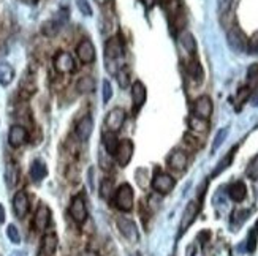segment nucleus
<instances>
[{"label": "nucleus", "mask_w": 258, "mask_h": 256, "mask_svg": "<svg viewBox=\"0 0 258 256\" xmlns=\"http://www.w3.org/2000/svg\"><path fill=\"white\" fill-rule=\"evenodd\" d=\"M111 190H113V182H111L109 179H105L102 182V187H100V195H102L103 198H108L111 195Z\"/></svg>", "instance_id": "41"}, {"label": "nucleus", "mask_w": 258, "mask_h": 256, "mask_svg": "<svg viewBox=\"0 0 258 256\" xmlns=\"http://www.w3.org/2000/svg\"><path fill=\"white\" fill-rule=\"evenodd\" d=\"M51 223V210L46 204H40L35 217H33V226L37 231H44Z\"/></svg>", "instance_id": "16"}, {"label": "nucleus", "mask_w": 258, "mask_h": 256, "mask_svg": "<svg viewBox=\"0 0 258 256\" xmlns=\"http://www.w3.org/2000/svg\"><path fill=\"white\" fill-rule=\"evenodd\" d=\"M247 52L252 55H258V32H255L253 35L247 41Z\"/></svg>", "instance_id": "36"}, {"label": "nucleus", "mask_w": 258, "mask_h": 256, "mask_svg": "<svg viewBox=\"0 0 258 256\" xmlns=\"http://www.w3.org/2000/svg\"><path fill=\"white\" fill-rule=\"evenodd\" d=\"M233 4H234V0H219V11H220V15L225 16L227 13H230Z\"/></svg>", "instance_id": "40"}, {"label": "nucleus", "mask_w": 258, "mask_h": 256, "mask_svg": "<svg viewBox=\"0 0 258 256\" xmlns=\"http://www.w3.org/2000/svg\"><path fill=\"white\" fill-rule=\"evenodd\" d=\"M15 77V70L11 68L8 63H2L0 65V84L2 86H8Z\"/></svg>", "instance_id": "29"}, {"label": "nucleus", "mask_w": 258, "mask_h": 256, "mask_svg": "<svg viewBox=\"0 0 258 256\" xmlns=\"http://www.w3.org/2000/svg\"><path fill=\"white\" fill-rule=\"evenodd\" d=\"M250 94H252V89L247 86V87H242V89H239V92H238V97H236V103H238V109H239V106H242L245 102L249 100V97H250Z\"/></svg>", "instance_id": "34"}, {"label": "nucleus", "mask_w": 258, "mask_h": 256, "mask_svg": "<svg viewBox=\"0 0 258 256\" xmlns=\"http://www.w3.org/2000/svg\"><path fill=\"white\" fill-rule=\"evenodd\" d=\"M76 91L80 94H92L95 91V79L92 76H83L76 82Z\"/></svg>", "instance_id": "26"}, {"label": "nucleus", "mask_w": 258, "mask_h": 256, "mask_svg": "<svg viewBox=\"0 0 258 256\" xmlns=\"http://www.w3.org/2000/svg\"><path fill=\"white\" fill-rule=\"evenodd\" d=\"M35 92H37L35 79H33L32 76H26L19 84V97L24 98V100H29Z\"/></svg>", "instance_id": "23"}, {"label": "nucleus", "mask_w": 258, "mask_h": 256, "mask_svg": "<svg viewBox=\"0 0 258 256\" xmlns=\"http://www.w3.org/2000/svg\"><path fill=\"white\" fill-rule=\"evenodd\" d=\"M57 243H59V239L54 232H49V234L44 236L41 240V248H40L41 256H52L55 250H57Z\"/></svg>", "instance_id": "19"}, {"label": "nucleus", "mask_w": 258, "mask_h": 256, "mask_svg": "<svg viewBox=\"0 0 258 256\" xmlns=\"http://www.w3.org/2000/svg\"><path fill=\"white\" fill-rule=\"evenodd\" d=\"M247 176L250 177L252 181H256L258 179V157H255L252 160V163L249 164V168H247Z\"/></svg>", "instance_id": "39"}, {"label": "nucleus", "mask_w": 258, "mask_h": 256, "mask_svg": "<svg viewBox=\"0 0 258 256\" xmlns=\"http://www.w3.org/2000/svg\"><path fill=\"white\" fill-rule=\"evenodd\" d=\"M198 237H200L201 240H203V242H201V243H205V242H206V240H208V239L211 237V232H209V231H205V232H201V234H200Z\"/></svg>", "instance_id": "44"}, {"label": "nucleus", "mask_w": 258, "mask_h": 256, "mask_svg": "<svg viewBox=\"0 0 258 256\" xmlns=\"http://www.w3.org/2000/svg\"><path fill=\"white\" fill-rule=\"evenodd\" d=\"M30 209V203H29V196L26 192H18L13 198V212L18 218H26L27 212Z\"/></svg>", "instance_id": "14"}, {"label": "nucleus", "mask_w": 258, "mask_h": 256, "mask_svg": "<svg viewBox=\"0 0 258 256\" xmlns=\"http://www.w3.org/2000/svg\"><path fill=\"white\" fill-rule=\"evenodd\" d=\"M4 221H5V209L0 204V223H4Z\"/></svg>", "instance_id": "46"}, {"label": "nucleus", "mask_w": 258, "mask_h": 256, "mask_svg": "<svg viewBox=\"0 0 258 256\" xmlns=\"http://www.w3.org/2000/svg\"><path fill=\"white\" fill-rule=\"evenodd\" d=\"M225 135H227V130H222L220 133H219V136H217V139H216V142H214V149H217L220 144H222V139L225 138Z\"/></svg>", "instance_id": "43"}, {"label": "nucleus", "mask_w": 258, "mask_h": 256, "mask_svg": "<svg viewBox=\"0 0 258 256\" xmlns=\"http://www.w3.org/2000/svg\"><path fill=\"white\" fill-rule=\"evenodd\" d=\"M201 201H203V198H200L198 201H190L184 210L182 214V220H181V234H184V232L187 231V228L190 226L195 221V217L198 215L200 209H201Z\"/></svg>", "instance_id": "10"}, {"label": "nucleus", "mask_w": 258, "mask_h": 256, "mask_svg": "<svg viewBox=\"0 0 258 256\" xmlns=\"http://www.w3.org/2000/svg\"><path fill=\"white\" fill-rule=\"evenodd\" d=\"M54 68L62 74L73 73L76 70V63H75L73 55L70 52L59 51L54 57Z\"/></svg>", "instance_id": "4"}, {"label": "nucleus", "mask_w": 258, "mask_h": 256, "mask_svg": "<svg viewBox=\"0 0 258 256\" xmlns=\"http://www.w3.org/2000/svg\"><path fill=\"white\" fill-rule=\"evenodd\" d=\"M76 136L80 138L81 141H87L89 138H91L92 131H94V120L91 116H84L80 122L76 124Z\"/></svg>", "instance_id": "18"}, {"label": "nucleus", "mask_w": 258, "mask_h": 256, "mask_svg": "<svg viewBox=\"0 0 258 256\" xmlns=\"http://www.w3.org/2000/svg\"><path fill=\"white\" fill-rule=\"evenodd\" d=\"M247 82H249V87H258V65L253 63L249 66L247 70Z\"/></svg>", "instance_id": "32"}, {"label": "nucleus", "mask_w": 258, "mask_h": 256, "mask_svg": "<svg viewBox=\"0 0 258 256\" xmlns=\"http://www.w3.org/2000/svg\"><path fill=\"white\" fill-rule=\"evenodd\" d=\"M97 2V5H100V7H105V5H108L111 0H95Z\"/></svg>", "instance_id": "48"}, {"label": "nucleus", "mask_w": 258, "mask_h": 256, "mask_svg": "<svg viewBox=\"0 0 258 256\" xmlns=\"http://www.w3.org/2000/svg\"><path fill=\"white\" fill-rule=\"evenodd\" d=\"M117 226H119V231L122 232V236H124L125 239H128L130 242H138V239H140L138 229H137V225H135L132 220L122 217L117 220Z\"/></svg>", "instance_id": "17"}, {"label": "nucleus", "mask_w": 258, "mask_h": 256, "mask_svg": "<svg viewBox=\"0 0 258 256\" xmlns=\"http://www.w3.org/2000/svg\"><path fill=\"white\" fill-rule=\"evenodd\" d=\"M114 203L117 206V209L124 210V212H130L133 209V203H135V195H133V188L128 184L120 185L116 195H114Z\"/></svg>", "instance_id": "3"}, {"label": "nucleus", "mask_w": 258, "mask_h": 256, "mask_svg": "<svg viewBox=\"0 0 258 256\" xmlns=\"http://www.w3.org/2000/svg\"><path fill=\"white\" fill-rule=\"evenodd\" d=\"M7 236H8V239L13 243H19L21 242V234H19V231H18V228L15 225H8Z\"/></svg>", "instance_id": "37"}, {"label": "nucleus", "mask_w": 258, "mask_h": 256, "mask_svg": "<svg viewBox=\"0 0 258 256\" xmlns=\"http://www.w3.org/2000/svg\"><path fill=\"white\" fill-rule=\"evenodd\" d=\"M212 109H214V106H212V100L211 97L208 95H201L195 100L194 103V114L200 119H205L208 120L211 116H212Z\"/></svg>", "instance_id": "11"}, {"label": "nucleus", "mask_w": 258, "mask_h": 256, "mask_svg": "<svg viewBox=\"0 0 258 256\" xmlns=\"http://www.w3.org/2000/svg\"><path fill=\"white\" fill-rule=\"evenodd\" d=\"M253 105H255V106H258V94H256V97L253 98Z\"/></svg>", "instance_id": "49"}, {"label": "nucleus", "mask_w": 258, "mask_h": 256, "mask_svg": "<svg viewBox=\"0 0 258 256\" xmlns=\"http://www.w3.org/2000/svg\"><path fill=\"white\" fill-rule=\"evenodd\" d=\"M187 73L194 77V81L197 82H203L205 79V71H203V66L198 62V59H190V62L187 63Z\"/></svg>", "instance_id": "25"}, {"label": "nucleus", "mask_w": 258, "mask_h": 256, "mask_svg": "<svg viewBox=\"0 0 258 256\" xmlns=\"http://www.w3.org/2000/svg\"><path fill=\"white\" fill-rule=\"evenodd\" d=\"M76 55H78V59H80L84 65L94 63L95 57H97L94 43L91 40H87V38L81 40L80 43H78V46H76Z\"/></svg>", "instance_id": "9"}, {"label": "nucleus", "mask_w": 258, "mask_h": 256, "mask_svg": "<svg viewBox=\"0 0 258 256\" xmlns=\"http://www.w3.org/2000/svg\"><path fill=\"white\" fill-rule=\"evenodd\" d=\"M76 7L84 16H92V8L89 5L87 0H76Z\"/></svg>", "instance_id": "38"}, {"label": "nucleus", "mask_w": 258, "mask_h": 256, "mask_svg": "<svg viewBox=\"0 0 258 256\" xmlns=\"http://www.w3.org/2000/svg\"><path fill=\"white\" fill-rule=\"evenodd\" d=\"M22 4H26V5H37L38 4V0H21Z\"/></svg>", "instance_id": "47"}, {"label": "nucleus", "mask_w": 258, "mask_h": 256, "mask_svg": "<svg viewBox=\"0 0 258 256\" xmlns=\"http://www.w3.org/2000/svg\"><path fill=\"white\" fill-rule=\"evenodd\" d=\"M48 174V169H46V164H44L41 160H35L32 161L30 164V177L33 182H41L44 177Z\"/></svg>", "instance_id": "24"}, {"label": "nucleus", "mask_w": 258, "mask_h": 256, "mask_svg": "<svg viewBox=\"0 0 258 256\" xmlns=\"http://www.w3.org/2000/svg\"><path fill=\"white\" fill-rule=\"evenodd\" d=\"M146 98H148V91H146V86L141 81H135L132 84V102H133V111L138 113L146 103Z\"/></svg>", "instance_id": "13"}, {"label": "nucleus", "mask_w": 258, "mask_h": 256, "mask_svg": "<svg viewBox=\"0 0 258 256\" xmlns=\"http://www.w3.org/2000/svg\"><path fill=\"white\" fill-rule=\"evenodd\" d=\"M70 215L75 220V223L78 225H84L87 220V207H86V201L83 195H76L72 199L70 204Z\"/></svg>", "instance_id": "5"}, {"label": "nucleus", "mask_w": 258, "mask_h": 256, "mask_svg": "<svg viewBox=\"0 0 258 256\" xmlns=\"http://www.w3.org/2000/svg\"><path fill=\"white\" fill-rule=\"evenodd\" d=\"M5 179H7V185L10 188L16 185V182H18V168L13 163L7 164V168H5Z\"/></svg>", "instance_id": "31"}, {"label": "nucleus", "mask_w": 258, "mask_h": 256, "mask_svg": "<svg viewBox=\"0 0 258 256\" xmlns=\"http://www.w3.org/2000/svg\"><path fill=\"white\" fill-rule=\"evenodd\" d=\"M228 196L233 199L234 203H242L245 196H247V188H245V184L238 181L228 187Z\"/></svg>", "instance_id": "21"}, {"label": "nucleus", "mask_w": 258, "mask_h": 256, "mask_svg": "<svg viewBox=\"0 0 258 256\" xmlns=\"http://www.w3.org/2000/svg\"><path fill=\"white\" fill-rule=\"evenodd\" d=\"M125 122V113L122 108H113L105 117V127L111 133H117Z\"/></svg>", "instance_id": "7"}, {"label": "nucleus", "mask_w": 258, "mask_h": 256, "mask_svg": "<svg viewBox=\"0 0 258 256\" xmlns=\"http://www.w3.org/2000/svg\"><path fill=\"white\" fill-rule=\"evenodd\" d=\"M256 240H258V220H256L255 226L252 228V231L249 232V237H247V250L249 251H255Z\"/></svg>", "instance_id": "33"}, {"label": "nucleus", "mask_w": 258, "mask_h": 256, "mask_svg": "<svg viewBox=\"0 0 258 256\" xmlns=\"http://www.w3.org/2000/svg\"><path fill=\"white\" fill-rule=\"evenodd\" d=\"M177 38H179V43H181V46L190 55H195L197 54V41H195V37L188 30H182L181 33H179Z\"/></svg>", "instance_id": "22"}, {"label": "nucleus", "mask_w": 258, "mask_h": 256, "mask_svg": "<svg viewBox=\"0 0 258 256\" xmlns=\"http://www.w3.org/2000/svg\"><path fill=\"white\" fill-rule=\"evenodd\" d=\"M133 152H135V146H133V142L130 139H122V141H119L117 149L114 152V157H116L119 166L125 168V166L130 163L132 157H133Z\"/></svg>", "instance_id": "8"}, {"label": "nucleus", "mask_w": 258, "mask_h": 256, "mask_svg": "<svg viewBox=\"0 0 258 256\" xmlns=\"http://www.w3.org/2000/svg\"><path fill=\"white\" fill-rule=\"evenodd\" d=\"M187 163H188L187 153L182 152V150H174L170 155V158H168V164H170V168L176 169V171H184L187 168Z\"/></svg>", "instance_id": "20"}, {"label": "nucleus", "mask_w": 258, "mask_h": 256, "mask_svg": "<svg viewBox=\"0 0 258 256\" xmlns=\"http://www.w3.org/2000/svg\"><path fill=\"white\" fill-rule=\"evenodd\" d=\"M65 19H67L65 15L62 16V13H57V16H55V18L48 19L46 22H43V26H41V33H43L44 37H49V38L55 37V35H57V33L62 30V26H63Z\"/></svg>", "instance_id": "12"}, {"label": "nucleus", "mask_w": 258, "mask_h": 256, "mask_svg": "<svg viewBox=\"0 0 258 256\" xmlns=\"http://www.w3.org/2000/svg\"><path fill=\"white\" fill-rule=\"evenodd\" d=\"M176 185L174 177L166 173H157L152 179V188L160 195H168Z\"/></svg>", "instance_id": "6"}, {"label": "nucleus", "mask_w": 258, "mask_h": 256, "mask_svg": "<svg viewBox=\"0 0 258 256\" xmlns=\"http://www.w3.org/2000/svg\"><path fill=\"white\" fill-rule=\"evenodd\" d=\"M188 124H190V128H192L194 131H197V133H206L208 128H209L208 120L200 119V117H197V116H192V117H190Z\"/></svg>", "instance_id": "30"}, {"label": "nucleus", "mask_w": 258, "mask_h": 256, "mask_svg": "<svg viewBox=\"0 0 258 256\" xmlns=\"http://www.w3.org/2000/svg\"><path fill=\"white\" fill-rule=\"evenodd\" d=\"M111 97H113V87H111L108 79H105L103 81V102L108 103L111 100Z\"/></svg>", "instance_id": "42"}, {"label": "nucleus", "mask_w": 258, "mask_h": 256, "mask_svg": "<svg viewBox=\"0 0 258 256\" xmlns=\"http://www.w3.org/2000/svg\"><path fill=\"white\" fill-rule=\"evenodd\" d=\"M117 144H119V141L116 139V133H111V131L105 133L103 135V146H105L108 155H114V152L117 149Z\"/></svg>", "instance_id": "28"}, {"label": "nucleus", "mask_w": 258, "mask_h": 256, "mask_svg": "<svg viewBox=\"0 0 258 256\" xmlns=\"http://www.w3.org/2000/svg\"><path fill=\"white\" fill-rule=\"evenodd\" d=\"M117 79H119V86L120 87H127L128 86V82H130V74H128V68L127 66H122V68L117 71Z\"/></svg>", "instance_id": "35"}, {"label": "nucleus", "mask_w": 258, "mask_h": 256, "mask_svg": "<svg viewBox=\"0 0 258 256\" xmlns=\"http://www.w3.org/2000/svg\"><path fill=\"white\" fill-rule=\"evenodd\" d=\"M27 130L22 127V125H13L10 128V133H8V142H10V146L11 147H21V146H24V144L27 142Z\"/></svg>", "instance_id": "15"}, {"label": "nucleus", "mask_w": 258, "mask_h": 256, "mask_svg": "<svg viewBox=\"0 0 258 256\" xmlns=\"http://www.w3.org/2000/svg\"><path fill=\"white\" fill-rule=\"evenodd\" d=\"M122 57H124V43H122L119 37L109 38L105 43V62H106V70L111 74H117L116 65Z\"/></svg>", "instance_id": "1"}, {"label": "nucleus", "mask_w": 258, "mask_h": 256, "mask_svg": "<svg viewBox=\"0 0 258 256\" xmlns=\"http://www.w3.org/2000/svg\"><path fill=\"white\" fill-rule=\"evenodd\" d=\"M236 150H238V146H234V147L225 155V157H223V158L219 161L217 168L214 169V173H212V177H217L219 174H222L227 168H230V164H231V161H233V158H234V153H236Z\"/></svg>", "instance_id": "27"}, {"label": "nucleus", "mask_w": 258, "mask_h": 256, "mask_svg": "<svg viewBox=\"0 0 258 256\" xmlns=\"http://www.w3.org/2000/svg\"><path fill=\"white\" fill-rule=\"evenodd\" d=\"M141 2H143V5H144L146 8H152V7L155 5L157 0H141Z\"/></svg>", "instance_id": "45"}, {"label": "nucleus", "mask_w": 258, "mask_h": 256, "mask_svg": "<svg viewBox=\"0 0 258 256\" xmlns=\"http://www.w3.org/2000/svg\"><path fill=\"white\" fill-rule=\"evenodd\" d=\"M247 41H249L247 35H245L244 30L238 26H233L227 33V43L234 52L247 51Z\"/></svg>", "instance_id": "2"}]
</instances>
